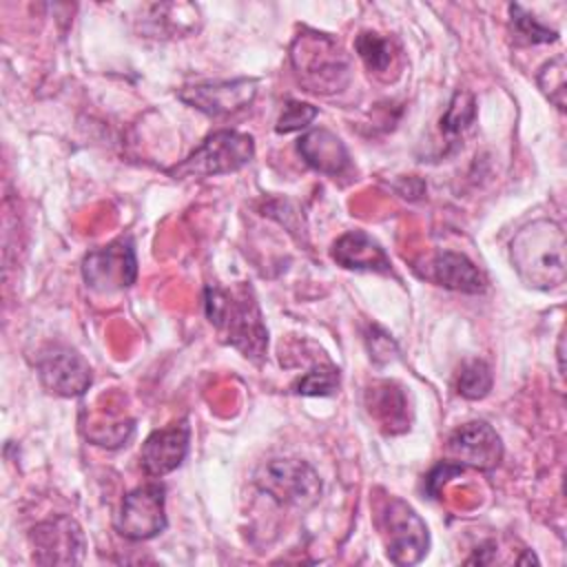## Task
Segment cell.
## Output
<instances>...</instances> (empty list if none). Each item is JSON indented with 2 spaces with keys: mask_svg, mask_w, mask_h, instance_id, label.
<instances>
[{
  "mask_svg": "<svg viewBox=\"0 0 567 567\" xmlns=\"http://www.w3.org/2000/svg\"><path fill=\"white\" fill-rule=\"evenodd\" d=\"M518 277L538 290L565 284V233L554 219H534L509 244Z\"/></svg>",
  "mask_w": 567,
  "mask_h": 567,
  "instance_id": "1",
  "label": "cell"
},
{
  "mask_svg": "<svg viewBox=\"0 0 567 567\" xmlns=\"http://www.w3.org/2000/svg\"><path fill=\"white\" fill-rule=\"evenodd\" d=\"M206 317L217 328L219 337L237 348L246 359L259 361L266 352L268 332L261 321L257 301L250 288H206Z\"/></svg>",
  "mask_w": 567,
  "mask_h": 567,
  "instance_id": "2",
  "label": "cell"
},
{
  "mask_svg": "<svg viewBox=\"0 0 567 567\" xmlns=\"http://www.w3.org/2000/svg\"><path fill=\"white\" fill-rule=\"evenodd\" d=\"M295 73L310 93L330 95L350 82V60L326 33H301L290 49Z\"/></svg>",
  "mask_w": 567,
  "mask_h": 567,
  "instance_id": "3",
  "label": "cell"
},
{
  "mask_svg": "<svg viewBox=\"0 0 567 567\" xmlns=\"http://www.w3.org/2000/svg\"><path fill=\"white\" fill-rule=\"evenodd\" d=\"M255 155V142L239 131H215L184 162L168 173L173 177H210L235 173Z\"/></svg>",
  "mask_w": 567,
  "mask_h": 567,
  "instance_id": "4",
  "label": "cell"
},
{
  "mask_svg": "<svg viewBox=\"0 0 567 567\" xmlns=\"http://www.w3.org/2000/svg\"><path fill=\"white\" fill-rule=\"evenodd\" d=\"M379 529L385 543V554L394 565H414L427 554V527L403 498L390 496L381 503Z\"/></svg>",
  "mask_w": 567,
  "mask_h": 567,
  "instance_id": "5",
  "label": "cell"
},
{
  "mask_svg": "<svg viewBox=\"0 0 567 567\" xmlns=\"http://www.w3.org/2000/svg\"><path fill=\"white\" fill-rule=\"evenodd\" d=\"M255 483L277 503L299 509L315 505L321 494L319 474L299 458H272L264 463L255 474Z\"/></svg>",
  "mask_w": 567,
  "mask_h": 567,
  "instance_id": "6",
  "label": "cell"
},
{
  "mask_svg": "<svg viewBox=\"0 0 567 567\" xmlns=\"http://www.w3.org/2000/svg\"><path fill=\"white\" fill-rule=\"evenodd\" d=\"M82 277L95 292L111 295L135 284L137 259L128 239H117L109 246L91 250L82 261Z\"/></svg>",
  "mask_w": 567,
  "mask_h": 567,
  "instance_id": "7",
  "label": "cell"
},
{
  "mask_svg": "<svg viewBox=\"0 0 567 567\" xmlns=\"http://www.w3.org/2000/svg\"><path fill=\"white\" fill-rule=\"evenodd\" d=\"M35 370L44 390L60 396H80L91 385V368L69 346H44L35 357Z\"/></svg>",
  "mask_w": 567,
  "mask_h": 567,
  "instance_id": "8",
  "label": "cell"
},
{
  "mask_svg": "<svg viewBox=\"0 0 567 567\" xmlns=\"http://www.w3.org/2000/svg\"><path fill=\"white\" fill-rule=\"evenodd\" d=\"M255 95H257V80H252V78L197 82V84L184 86L177 93V97L184 104H188L210 117L239 113L252 104Z\"/></svg>",
  "mask_w": 567,
  "mask_h": 567,
  "instance_id": "9",
  "label": "cell"
},
{
  "mask_svg": "<svg viewBox=\"0 0 567 567\" xmlns=\"http://www.w3.org/2000/svg\"><path fill=\"white\" fill-rule=\"evenodd\" d=\"M115 527L128 540H148L157 536L166 527L164 487L159 483H148L128 492L122 501Z\"/></svg>",
  "mask_w": 567,
  "mask_h": 567,
  "instance_id": "10",
  "label": "cell"
},
{
  "mask_svg": "<svg viewBox=\"0 0 567 567\" xmlns=\"http://www.w3.org/2000/svg\"><path fill=\"white\" fill-rule=\"evenodd\" d=\"M33 560L40 565H75L84 556V534L73 518L58 516L31 529Z\"/></svg>",
  "mask_w": 567,
  "mask_h": 567,
  "instance_id": "11",
  "label": "cell"
},
{
  "mask_svg": "<svg viewBox=\"0 0 567 567\" xmlns=\"http://www.w3.org/2000/svg\"><path fill=\"white\" fill-rule=\"evenodd\" d=\"M447 458L450 463L476 470H494L503 456V443L496 430L485 421H470L456 427L447 439Z\"/></svg>",
  "mask_w": 567,
  "mask_h": 567,
  "instance_id": "12",
  "label": "cell"
},
{
  "mask_svg": "<svg viewBox=\"0 0 567 567\" xmlns=\"http://www.w3.org/2000/svg\"><path fill=\"white\" fill-rule=\"evenodd\" d=\"M190 430L186 421L155 430L140 450V465L148 476H164L182 465L188 452Z\"/></svg>",
  "mask_w": 567,
  "mask_h": 567,
  "instance_id": "13",
  "label": "cell"
},
{
  "mask_svg": "<svg viewBox=\"0 0 567 567\" xmlns=\"http://www.w3.org/2000/svg\"><path fill=\"white\" fill-rule=\"evenodd\" d=\"M332 259L350 270H372V272H390V259L381 244L372 239L363 230H350L341 235L330 250Z\"/></svg>",
  "mask_w": 567,
  "mask_h": 567,
  "instance_id": "14",
  "label": "cell"
},
{
  "mask_svg": "<svg viewBox=\"0 0 567 567\" xmlns=\"http://www.w3.org/2000/svg\"><path fill=\"white\" fill-rule=\"evenodd\" d=\"M425 277L447 290L467 292V295H478L487 286L483 272L465 255L452 252V250L439 252L430 261Z\"/></svg>",
  "mask_w": 567,
  "mask_h": 567,
  "instance_id": "15",
  "label": "cell"
},
{
  "mask_svg": "<svg viewBox=\"0 0 567 567\" xmlns=\"http://www.w3.org/2000/svg\"><path fill=\"white\" fill-rule=\"evenodd\" d=\"M297 151L301 153L308 166L326 175H341L350 166V157L343 142L328 128H315L306 133L297 142Z\"/></svg>",
  "mask_w": 567,
  "mask_h": 567,
  "instance_id": "16",
  "label": "cell"
},
{
  "mask_svg": "<svg viewBox=\"0 0 567 567\" xmlns=\"http://www.w3.org/2000/svg\"><path fill=\"white\" fill-rule=\"evenodd\" d=\"M354 49L365 69L379 78H383L394 66L396 44L390 38H383L374 31H361L354 40Z\"/></svg>",
  "mask_w": 567,
  "mask_h": 567,
  "instance_id": "17",
  "label": "cell"
},
{
  "mask_svg": "<svg viewBox=\"0 0 567 567\" xmlns=\"http://www.w3.org/2000/svg\"><path fill=\"white\" fill-rule=\"evenodd\" d=\"M492 390V370L485 361L472 359L467 361L456 377V392L470 401H478L487 396Z\"/></svg>",
  "mask_w": 567,
  "mask_h": 567,
  "instance_id": "18",
  "label": "cell"
},
{
  "mask_svg": "<svg viewBox=\"0 0 567 567\" xmlns=\"http://www.w3.org/2000/svg\"><path fill=\"white\" fill-rule=\"evenodd\" d=\"M476 117V102L474 95L467 91L454 93L452 102L447 104L443 117H441V131L445 135H458L463 133Z\"/></svg>",
  "mask_w": 567,
  "mask_h": 567,
  "instance_id": "19",
  "label": "cell"
},
{
  "mask_svg": "<svg viewBox=\"0 0 567 567\" xmlns=\"http://www.w3.org/2000/svg\"><path fill=\"white\" fill-rule=\"evenodd\" d=\"M339 388V370L334 365H315L292 383L295 394L328 396Z\"/></svg>",
  "mask_w": 567,
  "mask_h": 567,
  "instance_id": "20",
  "label": "cell"
},
{
  "mask_svg": "<svg viewBox=\"0 0 567 567\" xmlns=\"http://www.w3.org/2000/svg\"><path fill=\"white\" fill-rule=\"evenodd\" d=\"M509 13H512V24H514L516 33L520 38H525V42L538 44V42H554L558 38V33L554 29L545 27L538 18L527 13L520 4H509Z\"/></svg>",
  "mask_w": 567,
  "mask_h": 567,
  "instance_id": "21",
  "label": "cell"
},
{
  "mask_svg": "<svg viewBox=\"0 0 567 567\" xmlns=\"http://www.w3.org/2000/svg\"><path fill=\"white\" fill-rule=\"evenodd\" d=\"M538 86L560 111L565 109V58L556 55L538 73Z\"/></svg>",
  "mask_w": 567,
  "mask_h": 567,
  "instance_id": "22",
  "label": "cell"
},
{
  "mask_svg": "<svg viewBox=\"0 0 567 567\" xmlns=\"http://www.w3.org/2000/svg\"><path fill=\"white\" fill-rule=\"evenodd\" d=\"M317 117V109L306 102H288L277 120V133H292L308 126Z\"/></svg>",
  "mask_w": 567,
  "mask_h": 567,
  "instance_id": "23",
  "label": "cell"
},
{
  "mask_svg": "<svg viewBox=\"0 0 567 567\" xmlns=\"http://www.w3.org/2000/svg\"><path fill=\"white\" fill-rule=\"evenodd\" d=\"M368 339V343H370V357L374 359V361H379V357H383V361H390V350H394V341L383 332V330H379V328H372V334L370 337H365Z\"/></svg>",
  "mask_w": 567,
  "mask_h": 567,
  "instance_id": "24",
  "label": "cell"
},
{
  "mask_svg": "<svg viewBox=\"0 0 567 567\" xmlns=\"http://www.w3.org/2000/svg\"><path fill=\"white\" fill-rule=\"evenodd\" d=\"M558 370H560V374H563V370H565V365H563V334H560V339H558Z\"/></svg>",
  "mask_w": 567,
  "mask_h": 567,
  "instance_id": "25",
  "label": "cell"
}]
</instances>
